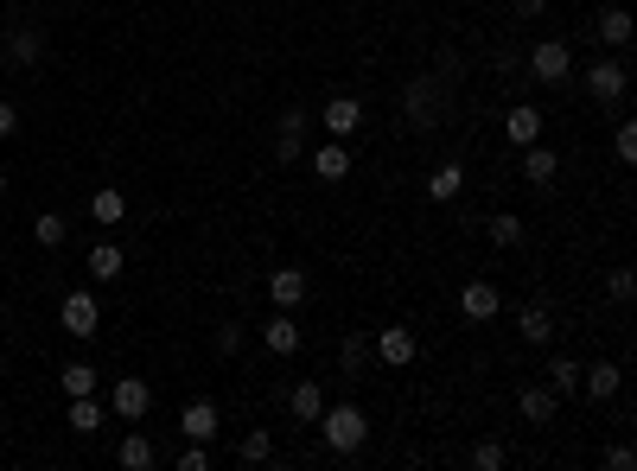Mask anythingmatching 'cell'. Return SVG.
<instances>
[{
  "mask_svg": "<svg viewBox=\"0 0 637 471\" xmlns=\"http://www.w3.org/2000/svg\"><path fill=\"white\" fill-rule=\"evenodd\" d=\"M313 427H319V440L332 446V452H357V446L370 440V414L357 408V401H338V408H325Z\"/></svg>",
  "mask_w": 637,
  "mask_h": 471,
  "instance_id": "6da1fadb",
  "label": "cell"
},
{
  "mask_svg": "<svg viewBox=\"0 0 637 471\" xmlns=\"http://www.w3.org/2000/svg\"><path fill=\"white\" fill-rule=\"evenodd\" d=\"M529 77H536V83H567V77H574V45H567V39H542L536 51H529Z\"/></svg>",
  "mask_w": 637,
  "mask_h": 471,
  "instance_id": "7a4b0ae2",
  "label": "cell"
},
{
  "mask_svg": "<svg viewBox=\"0 0 637 471\" xmlns=\"http://www.w3.org/2000/svg\"><path fill=\"white\" fill-rule=\"evenodd\" d=\"M402 115H408V128H434L440 121V77H415L402 90Z\"/></svg>",
  "mask_w": 637,
  "mask_h": 471,
  "instance_id": "3957f363",
  "label": "cell"
},
{
  "mask_svg": "<svg viewBox=\"0 0 637 471\" xmlns=\"http://www.w3.org/2000/svg\"><path fill=\"white\" fill-rule=\"evenodd\" d=\"M625 90H631V64L625 58H599L587 71V96L593 102H625Z\"/></svg>",
  "mask_w": 637,
  "mask_h": 471,
  "instance_id": "277c9868",
  "label": "cell"
},
{
  "mask_svg": "<svg viewBox=\"0 0 637 471\" xmlns=\"http://www.w3.org/2000/svg\"><path fill=\"white\" fill-rule=\"evenodd\" d=\"M58 325L71 331V338H83V344H90L96 331H102V306L90 300V293H64V306H58Z\"/></svg>",
  "mask_w": 637,
  "mask_h": 471,
  "instance_id": "5b68a950",
  "label": "cell"
},
{
  "mask_svg": "<svg viewBox=\"0 0 637 471\" xmlns=\"http://www.w3.org/2000/svg\"><path fill=\"white\" fill-rule=\"evenodd\" d=\"M370 344H376V357H383L389 370H408V363L421 357V338H415V331H408V325H383V331H376Z\"/></svg>",
  "mask_w": 637,
  "mask_h": 471,
  "instance_id": "8992f818",
  "label": "cell"
},
{
  "mask_svg": "<svg viewBox=\"0 0 637 471\" xmlns=\"http://www.w3.org/2000/svg\"><path fill=\"white\" fill-rule=\"evenodd\" d=\"M319 128L332 134V141H351V134L364 128V102H357V96H332V102L319 109Z\"/></svg>",
  "mask_w": 637,
  "mask_h": 471,
  "instance_id": "52a82bcc",
  "label": "cell"
},
{
  "mask_svg": "<svg viewBox=\"0 0 637 471\" xmlns=\"http://www.w3.org/2000/svg\"><path fill=\"white\" fill-rule=\"evenodd\" d=\"M109 408L122 414V421H147V408H153V389L141 376H115V389H109Z\"/></svg>",
  "mask_w": 637,
  "mask_h": 471,
  "instance_id": "ba28073f",
  "label": "cell"
},
{
  "mask_svg": "<svg viewBox=\"0 0 637 471\" xmlns=\"http://www.w3.org/2000/svg\"><path fill=\"white\" fill-rule=\"evenodd\" d=\"M497 306H504V293H497L491 281H472L466 293H459V312H466L472 325H485V319H497Z\"/></svg>",
  "mask_w": 637,
  "mask_h": 471,
  "instance_id": "9c48e42d",
  "label": "cell"
},
{
  "mask_svg": "<svg viewBox=\"0 0 637 471\" xmlns=\"http://www.w3.org/2000/svg\"><path fill=\"white\" fill-rule=\"evenodd\" d=\"M262 344H268L274 357H294V351H300V325H294V312L274 306V319L262 325Z\"/></svg>",
  "mask_w": 637,
  "mask_h": 471,
  "instance_id": "30bf717a",
  "label": "cell"
},
{
  "mask_svg": "<svg viewBox=\"0 0 637 471\" xmlns=\"http://www.w3.org/2000/svg\"><path fill=\"white\" fill-rule=\"evenodd\" d=\"M555 172H561L555 147H542V141H529V147H523V179L536 185V191H548V185H555Z\"/></svg>",
  "mask_w": 637,
  "mask_h": 471,
  "instance_id": "8fae6325",
  "label": "cell"
},
{
  "mask_svg": "<svg viewBox=\"0 0 637 471\" xmlns=\"http://www.w3.org/2000/svg\"><path fill=\"white\" fill-rule=\"evenodd\" d=\"M516 408H523V421H529V427H548V421H555V408H561V395L548 389V382H529Z\"/></svg>",
  "mask_w": 637,
  "mask_h": 471,
  "instance_id": "7c38bea8",
  "label": "cell"
},
{
  "mask_svg": "<svg viewBox=\"0 0 637 471\" xmlns=\"http://www.w3.org/2000/svg\"><path fill=\"white\" fill-rule=\"evenodd\" d=\"M504 134H510V147L542 141V109H536V102H516V109L504 115Z\"/></svg>",
  "mask_w": 637,
  "mask_h": 471,
  "instance_id": "4fadbf2b",
  "label": "cell"
},
{
  "mask_svg": "<svg viewBox=\"0 0 637 471\" xmlns=\"http://www.w3.org/2000/svg\"><path fill=\"white\" fill-rule=\"evenodd\" d=\"M268 300L281 306V312H294V306L306 300V274H300V268H274V274H268Z\"/></svg>",
  "mask_w": 637,
  "mask_h": 471,
  "instance_id": "5bb4252c",
  "label": "cell"
},
{
  "mask_svg": "<svg viewBox=\"0 0 637 471\" xmlns=\"http://www.w3.org/2000/svg\"><path fill=\"white\" fill-rule=\"evenodd\" d=\"M179 433L185 440H217V401H185Z\"/></svg>",
  "mask_w": 637,
  "mask_h": 471,
  "instance_id": "9a60e30c",
  "label": "cell"
},
{
  "mask_svg": "<svg viewBox=\"0 0 637 471\" xmlns=\"http://www.w3.org/2000/svg\"><path fill=\"white\" fill-rule=\"evenodd\" d=\"M459 191H466V166H459V160H446V166L427 172V198H434V204H453Z\"/></svg>",
  "mask_w": 637,
  "mask_h": 471,
  "instance_id": "2e32d148",
  "label": "cell"
},
{
  "mask_svg": "<svg viewBox=\"0 0 637 471\" xmlns=\"http://www.w3.org/2000/svg\"><path fill=\"white\" fill-rule=\"evenodd\" d=\"M274 153H281L287 166H294L300 153H306V115H300V109H287V115H281V134H274Z\"/></svg>",
  "mask_w": 637,
  "mask_h": 471,
  "instance_id": "e0dca14e",
  "label": "cell"
},
{
  "mask_svg": "<svg viewBox=\"0 0 637 471\" xmlns=\"http://www.w3.org/2000/svg\"><path fill=\"white\" fill-rule=\"evenodd\" d=\"M313 172H319V179H325V185H338V179H351V147H344V141H325V147L313 153Z\"/></svg>",
  "mask_w": 637,
  "mask_h": 471,
  "instance_id": "ac0fdd59",
  "label": "cell"
},
{
  "mask_svg": "<svg viewBox=\"0 0 637 471\" xmlns=\"http://www.w3.org/2000/svg\"><path fill=\"white\" fill-rule=\"evenodd\" d=\"M580 389H587L593 401H612L618 389H625V370H618V363H593V370H580Z\"/></svg>",
  "mask_w": 637,
  "mask_h": 471,
  "instance_id": "d6986e66",
  "label": "cell"
},
{
  "mask_svg": "<svg viewBox=\"0 0 637 471\" xmlns=\"http://www.w3.org/2000/svg\"><path fill=\"white\" fill-rule=\"evenodd\" d=\"M39 51H45V32L39 26H20V32H7V64H39Z\"/></svg>",
  "mask_w": 637,
  "mask_h": 471,
  "instance_id": "ffe728a7",
  "label": "cell"
},
{
  "mask_svg": "<svg viewBox=\"0 0 637 471\" xmlns=\"http://www.w3.org/2000/svg\"><path fill=\"white\" fill-rule=\"evenodd\" d=\"M287 408H294V421H300V427H313L319 414H325V389H319V382H294Z\"/></svg>",
  "mask_w": 637,
  "mask_h": 471,
  "instance_id": "44dd1931",
  "label": "cell"
},
{
  "mask_svg": "<svg viewBox=\"0 0 637 471\" xmlns=\"http://www.w3.org/2000/svg\"><path fill=\"white\" fill-rule=\"evenodd\" d=\"M516 338H523V344H536V351H542V344L555 338V319H548L542 306H523V312H516Z\"/></svg>",
  "mask_w": 637,
  "mask_h": 471,
  "instance_id": "7402d4cb",
  "label": "cell"
},
{
  "mask_svg": "<svg viewBox=\"0 0 637 471\" xmlns=\"http://www.w3.org/2000/svg\"><path fill=\"white\" fill-rule=\"evenodd\" d=\"M122 268H128V255L115 242H96L90 249V281H122Z\"/></svg>",
  "mask_w": 637,
  "mask_h": 471,
  "instance_id": "603a6c76",
  "label": "cell"
},
{
  "mask_svg": "<svg viewBox=\"0 0 637 471\" xmlns=\"http://www.w3.org/2000/svg\"><path fill=\"white\" fill-rule=\"evenodd\" d=\"M593 26H599V39H606L612 51H625V45H631V13H625V7H606Z\"/></svg>",
  "mask_w": 637,
  "mask_h": 471,
  "instance_id": "cb8c5ba5",
  "label": "cell"
},
{
  "mask_svg": "<svg viewBox=\"0 0 637 471\" xmlns=\"http://www.w3.org/2000/svg\"><path fill=\"white\" fill-rule=\"evenodd\" d=\"M71 433H83V440H96V433H102V408H96V395H71Z\"/></svg>",
  "mask_w": 637,
  "mask_h": 471,
  "instance_id": "d4e9b609",
  "label": "cell"
},
{
  "mask_svg": "<svg viewBox=\"0 0 637 471\" xmlns=\"http://www.w3.org/2000/svg\"><path fill=\"white\" fill-rule=\"evenodd\" d=\"M236 459H243V465H268V459H274V433H268V427H249L243 446H236Z\"/></svg>",
  "mask_w": 637,
  "mask_h": 471,
  "instance_id": "484cf974",
  "label": "cell"
},
{
  "mask_svg": "<svg viewBox=\"0 0 637 471\" xmlns=\"http://www.w3.org/2000/svg\"><path fill=\"white\" fill-rule=\"evenodd\" d=\"M90 217H96V223H122V217H128V198H122L115 185H102L96 198H90Z\"/></svg>",
  "mask_w": 637,
  "mask_h": 471,
  "instance_id": "4316f807",
  "label": "cell"
},
{
  "mask_svg": "<svg viewBox=\"0 0 637 471\" xmlns=\"http://www.w3.org/2000/svg\"><path fill=\"white\" fill-rule=\"evenodd\" d=\"M485 236L497 242V249H516V242H523L529 230H523V217H510V211H497V217L485 223Z\"/></svg>",
  "mask_w": 637,
  "mask_h": 471,
  "instance_id": "83f0119b",
  "label": "cell"
},
{
  "mask_svg": "<svg viewBox=\"0 0 637 471\" xmlns=\"http://www.w3.org/2000/svg\"><path fill=\"white\" fill-rule=\"evenodd\" d=\"M64 236H71V223H64L58 211H45L39 223H32V242H39V249H64Z\"/></svg>",
  "mask_w": 637,
  "mask_h": 471,
  "instance_id": "f1b7e54d",
  "label": "cell"
},
{
  "mask_svg": "<svg viewBox=\"0 0 637 471\" xmlns=\"http://www.w3.org/2000/svg\"><path fill=\"white\" fill-rule=\"evenodd\" d=\"M370 357H376V344H370V338H344V344H338V363H344V376L370 370Z\"/></svg>",
  "mask_w": 637,
  "mask_h": 471,
  "instance_id": "f546056e",
  "label": "cell"
},
{
  "mask_svg": "<svg viewBox=\"0 0 637 471\" xmlns=\"http://www.w3.org/2000/svg\"><path fill=\"white\" fill-rule=\"evenodd\" d=\"M548 389H555V395H574V389H580V363H574V357H548Z\"/></svg>",
  "mask_w": 637,
  "mask_h": 471,
  "instance_id": "4dcf8cb0",
  "label": "cell"
},
{
  "mask_svg": "<svg viewBox=\"0 0 637 471\" xmlns=\"http://www.w3.org/2000/svg\"><path fill=\"white\" fill-rule=\"evenodd\" d=\"M58 382H64V395H96V370H90V363H64V370H58Z\"/></svg>",
  "mask_w": 637,
  "mask_h": 471,
  "instance_id": "1f68e13d",
  "label": "cell"
},
{
  "mask_svg": "<svg viewBox=\"0 0 637 471\" xmlns=\"http://www.w3.org/2000/svg\"><path fill=\"white\" fill-rule=\"evenodd\" d=\"M115 459H122L128 471H147V465H153V440H147V433H128V440H122V452H115Z\"/></svg>",
  "mask_w": 637,
  "mask_h": 471,
  "instance_id": "d6a6232c",
  "label": "cell"
},
{
  "mask_svg": "<svg viewBox=\"0 0 637 471\" xmlns=\"http://www.w3.org/2000/svg\"><path fill=\"white\" fill-rule=\"evenodd\" d=\"M612 153H618V166H631V160H637V121H618V134H612Z\"/></svg>",
  "mask_w": 637,
  "mask_h": 471,
  "instance_id": "836d02e7",
  "label": "cell"
},
{
  "mask_svg": "<svg viewBox=\"0 0 637 471\" xmlns=\"http://www.w3.org/2000/svg\"><path fill=\"white\" fill-rule=\"evenodd\" d=\"M504 459H510V452H504V440H478V446H472V465H478V471H497Z\"/></svg>",
  "mask_w": 637,
  "mask_h": 471,
  "instance_id": "e575fe53",
  "label": "cell"
},
{
  "mask_svg": "<svg viewBox=\"0 0 637 471\" xmlns=\"http://www.w3.org/2000/svg\"><path fill=\"white\" fill-rule=\"evenodd\" d=\"M179 471H211V440H185V452H179Z\"/></svg>",
  "mask_w": 637,
  "mask_h": 471,
  "instance_id": "d590c367",
  "label": "cell"
},
{
  "mask_svg": "<svg viewBox=\"0 0 637 471\" xmlns=\"http://www.w3.org/2000/svg\"><path fill=\"white\" fill-rule=\"evenodd\" d=\"M606 293H612L618 306H625L631 293H637V281H631V268H612V274H606Z\"/></svg>",
  "mask_w": 637,
  "mask_h": 471,
  "instance_id": "8d00e7d4",
  "label": "cell"
},
{
  "mask_svg": "<svg viewBox=\"0 0 637 471\" xmlns=\"http://www.w3.org/2000/svg\"><path fill=\"white\" fill-rule=\"evenodd\" d=\"M217 357H236V351H243V325H217Z\"/></svg>",
  "mask_w": 637,
  "mask_h": 471,
  "instance_id": "74e56055",
  "label": "cell"
},
{
  "mask_svg": "<svg viewBox=\"0 0 637 471\" xmlns=\"http://www.w3.org/2000/svg\"><path fill=\"white\" fill-rule=\"evenodd\" d=\"M606 465H612V471H631L637 452H631V446H606Z\"/></svg>",
  "mask_w": 637,
  "mask_h": 471,
  "instance_id": "f35d334b",
  "label": "cell"
},
{
  "mask_svg": "<svg viewBox=\"0 0 637 471\" xmlns=\"http://www.w3.org/2000/svg\"><path fill=\"white\" fill-rule=\"evenodd\" d=\"M13 128H20V115H13V102H7V96H0V141H7V134H13Z\"/></svg>",
  "mask_w": 637,
  "mask_h": 471,
  "instance_id": "ab89813d",
  "label": "cell"
},
{
  "mask_svg": "<svg viewBox=\"0 0 637 471\" xmlns=\"http://www.w3.org/2000/svg\"><path fill=\"white\" fill-rule=\"evenodd\" d=\"M516 13H523V20H536V13H548V0H516Z\"/></svg>",
  "mask_w": 637,
  "mask_h": 471,
  "instance_id": "60d3db41",
  "label": "cell"
},
{
  "mask_svg": "<svg viewBox=\"0 0 637 471\" xmlns=\"http://www.w3.org/2000/svg\"><path fill=\"white\" fill-rule=\"evenodd\" d=\"M0 198H7V172H0Z\"/></svg>",
  "mask_w": 637,
  "mask_h": 471,
  "instance_id": "b9f144b4",
  "label": "cell"
}]
</instances>
